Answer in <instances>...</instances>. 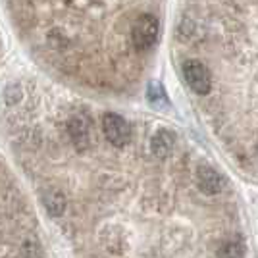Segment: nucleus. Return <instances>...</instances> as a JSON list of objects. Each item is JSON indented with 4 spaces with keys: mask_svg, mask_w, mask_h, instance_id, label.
<instances>
[{
    "mask_svg": "<svg viewBox=\"0 0 258 258\" xmlns=\"http://www.w3.org/2000/svg\"><path fill=\"white\" fill-rule=\"evenodd\" d=\"M158 37V20L151 14L139 16L131 25V43L139 50H149Z\"/></svg>",
    "mask_w": 258,
    "mask_h": 258,
    "instance_id": "nucleus-1",
    "label": "nucleus"
},
{
    "mask_svg": "<svg viewBox=\"0 0 258 258\" xmlns=\"http://www.w3.org/2000/svg\"><path fill=\"white\" fill-rule=\"evenodd\" d=\"M183 77L187 81V85L193 89L197 95H206L212 87L210 72L203 62L199 60H187L183 66Z\"/></svg>",
    "mask_w": 258,
    "mask_h": 258,
    "instance_id": "nucleus-2",
    "label": "nucleus"
},
{
    "mask_svg": "<svg viewBox=\"0 0 258 258\" xmlns=\"http://www.w3.org/2000/svg\"><path fill=\"white\" fill-rule=\"evenodd\" d=\"M102 129L110 145L114 147H123L131 139V127L125 119L118 114H106L102 119Z\"/></svg>",
    "mask_w": 258,
    "mask_h": 258,
    "instance_id": "nucleus-3",
    "label": "nucleus"
},
{
    "mask_svg": "<svg viewBox=\"0 0 258 258\" xmlns=\"http://www.w3.org/2000/svg\"><path fill=\"white\" fill-rule=\"evenodd\" d=\"M68 135L72 143L76 145L77 151H87L91 145V131H89V121L83 116H74L68 123Z\"/></svg>",
    "mask_w": 258,
    "mask_h": 258,
    "instance_id": "nucleus-4",
    "label": "nucleus"
},
{
    "mask_svg": "<svg viewBox=\"0 0 258 258\" xmlns=\"http://www.w3.org/2000/svg\"><path fill=\"white\" fill-rule=\"evenodd\" d=\"M197 185L205 195H218L224 189V177L210 166H203L197 172Z\"/></svg>",
    "mask_w": 258,
    "mask_h": 258,
    "instance_id": "nucleus-5",
    "label": "nucleus"
},
{
    "mask_svg": "<svg viewBox=\"0 0 258 258\" xmlns=\"http://www.w3.org/2000/svg\"><path fill=\"white\" fill-rule=\"evenodd\" d=\"M43 206L44 210L48 212V216L52 218H60V216L66 212V197L60 189L56 187H50L43 191Z\"/></svg>",
    "mask_w": 258,
    "mask_h": 258,
    "instance_id": "nucleus-6",
    "label": "nucleus"
},
{
    "mask_svg": "<svg viewBox=\"0 0 258 258\" xmlns=\"http://www.w3.org/2000/svg\"><path fill=\"white\" fill-rule=\"evenodd\" d=\"M173 149V135L170 129H158L151 141V151L156 158H166Z\"/></svg>",
    "mask_w": 258,
    "mask_h": 258,
    "instance_id": "nucleus-7",
    "label": "nucleus"
},
{
    "mask_svg": "<svg viewBox=\"0 0 258 258\" xmlns=\"http://www.w3.org/2000/svg\"><path fill=\"white\" fill-rule=\"evenodd\" d=\"M147 98L154 108H164L168 104V98H166V93L162 89L160 83H151L149 85V93H147Z\"/></svg>",
    "mask_w": 258,
    "mask_h": 258,
    "instance_id": "nucleus-8",
    "label": "nucleus"
},
{
    "mask_svg": "<svg viewBox=\"0 0 258 258\" xmlns=\"http://www.w3.org/2000/svg\"><path fill=\"white\" fill-rule=\"evenodd\" d=\"M218 258H243V247L239 241H227L222 245Z\"/></svg>",
    "mask_w": 258,
    "mask_h": 258,
    "instance_id": "nucleus-9",
    "label": "nucleus"
},
{
    "mask_svg": "<svg viewBox=\"0 0 258 258\" xmlns=\"http://www.w3.org/2000/svg\"><path fill=\"white\" fill-rule=\"evenodd\" d=\"M4 97H6V102H8L10 106L16 104V102H20V100H22V87L14 83V85H10L6 89V95H4Z\"/></svg>",
    "mask_w": 258,
    "mask_h": 258,
    "instance_id": "nucleus-10",
    "label": "nucleus"
}]
</instances>
